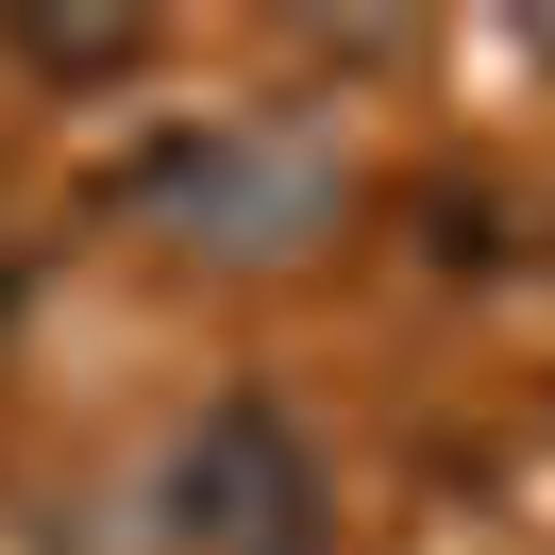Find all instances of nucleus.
Listing matches in <instances>:
<instances>
[{
    "instance_id": "obj_1",
    "label": "nucleus",
    "mask_w": 555,
    "mask_h": 555,
    "mask_svg": "<svg viewBox=\"0 0 555 555\" xmlns=\"http://www.w3.org/2000/svg\"><path fill=\"white\" fill-rule=\"evenodd\" d=\"M152 505H169V555H337V488L270 404H203L152 472Z\"/></svg>"
}]
</instances>
